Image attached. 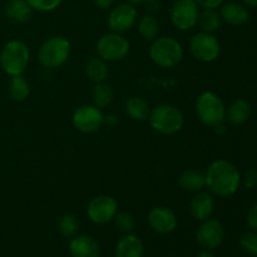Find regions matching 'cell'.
Returning <instances> with one entry per match:
<instances>
[{"label":"cell","mask_w":257,"mask_h":257,"mask_svg":"<svg viewBox=\"0 0 257 257\" xmlns=\"http://www.w3.org/2000/svg\"><path fill=\"white\" fill-rule=\"evenodd\" d=\"M243 182H245L246 187L250 188V190L255 188L257 186V170H255V168H250V170L246 171Z\"/></svg>","instance_id":"32"},{"label":"cell","mask_w":257,"mask_h":257,"mask_svg":"<svg viewBox=\"0 0 257 257\" xmlns=\"http://www.w3.org/2000/svg\"><path fill=\"white\" fill-rule=\"evenodd\" d=\"M78 230H79V222H78V218L74 215L68 213V215L63 216L59 222V231L64 237H73Z\"/></svg>","instance_id":"28"},{"label":"cell","mask_w":257,"mask_h":257,"mask_svg":"<svg viewBox=\"0 0 257 257\" xmlns=\"http://www.w3.org/2000/svg\"><path fill=\"white\" fill-rule=\"evenodd\" d=\"M29 48L22 40H10L4 45L0 54V64L3 70L10 77L22 75L29 63Z\"/></svg>","instance_id":"2"},{"label":"cell","mask_w":257,"mask_h":257,"mask_svg":"<svg viewBox=\"0 0 257 257\" xmlns=\"http://www.w3.org/2000/svg\"><path fill=\"white\" fill-rule=\"evenodd\" d=\"M251 105L245 99H236L226 109V117L232 124H242L250 118Z\"/></svg>","instance_id":"21"},{"label":"cell","mask_w":257,"mask_h":257,"mask_svg":"<svg viewBox=\"0 0 257 257\" xmlns=\"http://www.w3.org/2000/svg\"><path fill=\"white\" fill-rule=\"evenodd\" d=\"M205 180L211 192L220 197H227L237 192L241 176L235 165L228 161L217 160L208 166Z\"/></svg>","instance_id":"1"},{"label":"cell","mask_w":257,"mask_h":257,"mask_svg":"<svg viewBox=\"0 0 257 257\" xmlns=\"http://www.w3.org/2000/svg\"><path fill=\"white\" fill-rule=\"evenodd\" d=\"M33 10L38 12H52L57 9L63 0H27Z\"/></svg>","instance_id":"31"},{"label":"cell","mask_w":257,"mask_h":257,"mask_svg":"<svg viewBox=\"0 0 257 257\" xmlns=\"http://www.w3.org/2000/svg\"><path fill=\"white\" fill-rule=\"evenodd\" d=\"M246 222L248 227L252 228L253 231H257V205L250 208L247 216H246Z\"/></svg>","instance_id":"33"},{"label":"cell","mask_w":257,"mask_h":257,"mask_svg":"<svg viewBox=\"0 0 257 257\" xmlns=\"http://www.w3.org/2000/svg\"><path fill=\"white\" fill-rule=\"evenodd\" d=\"M138 13L135 5L123 3L110 10L108 15V27L113 33H124L132 29L137 23Z\"/></svg>","instance_id":"12"},{"label":"cell","mask_w":257,"mask_h":257,"mask_svg":"<svg viewBox=\"0 0 257 257\" xmlns=\"http://www.w3.org/2000/svg\"><path fill=\"white\" fill-rule=\"evenodd\" d=\"M178 185L186 192H200L206 186L205 175L197 170H187L182 172V175L178 178Z\"/></svg>","instance_id":"19"},{"label":"cell","mask_w":257,"mask_h":257,"mask_svg":"<svg viewBox=\"0 0 257 257\" xmlns=\"http://www.w3.org/2000/svg\"><path fill=\"white\" fill-rule=\"evenodd\" d=\"M143 251L145 248L141 238L127 233L115 246V257H142Z\"/></svg>","instance_id":"18"},{"label":"cell","mask_w":257,"mask_h":257,"mask_svg":"<svg viewBox=\"0 0 257 257\" xmlns=\"http://www.w3.org/2000/svg\"><path fill=\"white\" fill-rule=\"evenodd\" d=\"M125 112L133 120L143 122L150 117L151 108L145 98L131 97L125 103Z\"/></svg>","instance_id":"22"},{"label":"cell","mask_w":257,"mask_h":257,"mask_svg":"<svg viewBox=\"0 0 257 257\" xmlns=\"http://www.w3.org/2000/svg\"><path fill=\"white\" fill-rule=\"evenodd\" d=\"M148 223L151 228L158 233H170L177 227V217L175 212L167 207H155L148 213Z\"/></svg>","instance_id":"14"},{"label":"cell","mask_w":257,"mask_h":257,"mask_svg":"<svg viewBox=\"0 0 257 257\" xmlns=\"http://www.w3.org/2000/svg\"><path fill=\"white\" fill-rule=\"evenodd\" d=\"M150 124L161 135H175L183 127V114L177 107L171 104H160L150 113Z\"/></svg>","instance_id":"3"},{"label":"cell","mask_w":257,"mask_h":257,"mask_svg":"<svg viewBox=\"0 0 257 257\" xmlns=\"http://www.w3.org/2000/svg\"><path fill=\"white\" fill-rule=\"evenodd\" d=\"M221 15L216 9H205L198 17V24H200L202 32L213 33L220 28Z\"/></svg>","instance_id":"27"},{"label":"cell","mask_w":257,"mask_h":257,"mask_svg":"<svg viewBox=\"0 0 257 257\" xmlns=\"http://www.w3.org/2000/svg\"><path fill=\"white\" fill-rule=\"evenodd\" d=\"M196 113L203 124L216 127L225 120L226 107L216 93L203 92L196 100Z\"/></svg>","instance_id":"5"},{"label":"cell","mask_w":257,"mask_h":257,"mask_svg":"<svg viewBox=\"0 0 257 257\" xmlns=\"http://www.w3.org/2000/svg\"><path fill=\"white\" fill-rule=\"evenodd\" d=\"M198 7H202L205 9H217L218 7L225 3V0H195Z\"/></svg>","instance_id":"34"},{"label":"cell","mask_w":257,"mask_h":257,"mask_svg":"<svg viewBox=\"0 0 257 257\" xmlns=\"http://www.w3.org/2000/svg\"><path fill=\"white\" fill-rule=\"evenodd\" d=\"M33 9L27 0H9L5 5V14L12 20L25 23L32 18Z\"/></svg>","instance_id":"20"},{"label":"cell","mask_w":257,"mask_h":257,"mask_svg":"<svg viewBox=\"0 0 257 257\" xmlns=\"http://www.w3.org/2000/svg\"><path fill=\"white\" fill-rule=\"evenodd\" d=\"M225 237V231L220 221L215 218H207L205 222L200 226L197 233H196V240L198 245L202 246L206 250H213L217 248L222 243Z\"/></svg>","instance_id":"13"},{"label":"cell","mask_w":257,"mask_h":257,"mask_svg":"<svg viewBox=\"0 0 257 257\" xmlns=\"http://www.w3.org/2000/svg\"><path fill=\"white\" fill-rule=\"evenodd\" d=\"M113 98H114V94L109 85L105 84L104 82L95 83L92 92V99L95 107L100 108V109L108 107L112 104Z\"/></svg>","instance_id":"24"},{"label":"cell","mask_w":257,"mask_h":257,"mask_svg":"<svg viewBox=\"0 0 257 257\" xmlns=\"http://www.w3.org/2000/svg\"><path fill=\"white\" fill-rule=\"evenodd\" d=\"M220 15L223 22L231 25H242L250 18L248 10L246 9L245 5L236 2H230L221 5Z\"/></svg>","instance_id":"17"},{"label":"cell","mask_w":257,"mask_h":257,"mask_svg":"<svg viewBox=\"0 0 257 257\" xmlns=\"http://www.w3.org/2000/svg\"><path fill=\"white\" fill-rule=\"evenodd\" d=\"M190 52L200 62L211 63L220 55L221 44L212 33L201 32L191 38Z\"/></svg>","instance_id":"7"},{"label":"cell","mask_w":257,"mask_h":257,"mask_svg":"<svg viewBox=\"0 0 257 257\" xmlns=\"http://www.w3.org/2000/svg\"><path fill=\"white\" fill-rule=\"evenodd\" d=\"M70 55V43L64 37H52L39 48L38 59L45 68H58L64 64Z\"/></svg>","instance_id":"6"},{"label":"cell","mask_w":257,"mask_h":257,"mask_svg":"<svg viewBox=\"0 0 257 257\" xmlns=\"http://www.w3.org/2000/svg\"><path fill=\"white\" fill-rule=\"evenodd\" d=\"M118 212L117 201L108 195H100L92 198L88 203L87 215L92 222L97 225H105L114 218Z\"/></svg>","instance_id":"10"},{"label":"cell","mask_w":257,"mask_h":257,"mask_svg":"<svg viewBox=\"0 0 257 257\" xmlns=\"http://www.w3.org/2000/svg\"><path fill=\"white\" fill-rule=\"evenodd\" d=\"M104 123H107L109 127H113V125L117 124L118 119L117 117H114V115H108V117H104Z\"/></svg>","instance_id":"36"},{"label":"cell","mask_w":257,"mask_h":257,"mask_svg":"<svg viewBox=\"0 0 257 257\" xmlns=\"http://www.w3.org/2000/svg\"><path fill=\"white\" fill-rule=\"evenodd\" d=\"M242 3L246 5V7H251V8L257 7V0H242Z\"/></svg>","instance_id":"37"},{"label":"cell","mask_w":257,"mask_h":257,"mask_svg":"<svg viewBox=\"0 0 257 257\" xmlns=\"http://www.w3.org/2000/svg\"><path fill=\"white\" fill-rule=\"evenodd\" d=\"M75 130L82 133L97 132L104 124V114L95 105H82L74 112L72 118Z\"/></svg>","instance_id":"11"},{"label":"cell","mask_w":257,"mask_h":257,"mask_svg":"<svg viewBox=\"0 0 257 257\" xmlns=\"http://www.w3.org/2000/svg\"><path fill=\"white\" fill-rule=\"evenodd\" d=\"M69 251L73 257H99V245L93 237L80 235L73 238L69 243Z\"/></svg>","instance_id":"16"},{"label":"cell","mask_w":257,"mask_h":257,"mask_svg":"<svg viewBox=\"0 0 257 257\" xmlns=\"http://www.w3.org/2000/svg\"><path fill=\"white\" fill-rule=\"evenodd\" d=\"M150 57L158 67L172 68L182 60L183 48L173 38H156L150 48Z\"/></svg>","instance_id":"4"},{"label":"cell","mask_w":257,"mask_h":257,"mask_svg":"<svg viewBox=\"0 0 257 257\" xmlns=\"http://www.w3.org/2000/svg\"><path fill=\"white\" fill-rule=\"evenodd\" d=\"M95 4V7L100 8V9H108L113 5L114 0H93Z\"/></svg>","instance_id":"35"},{"label":"cell","mask_w":257,"mask_h":257,"mask_svg":"<svg viewBox=\"0 0 257 257\" xmlns=\"http://www.w3.org/2000/svg\"><path fill=\"white\" fill-rule=\"evenodd\" d=\"M130 52V42L119 33H108L99 38L97 43L98 57L105 62L123 59Z\"/></svg>","instance_id":"8"},{"label":"cell","mask_w":257,"mask_h":257,"mask_svg":"<svg viewBox=\"0 0 257 257\" xmlns=\"http://www.w3.org/2000/svg\"><path fill=\"white\" fill-rule=\"evenodd\" d=\"M8 90H9V95L13 100L24 102L29 97L30 87L28 80L25 78H23L22 75H13L10 78Z\"/></svg>","instance_id":"23"},{"label":"cell","mask_w":257,"mask_h":257,"mask_svg":"<svg viewBox=\"0 0 257 257\" xmlns=\"http://www.w3.org/2000/svg\"><path fill=\"white\" fill-rule=\"evenodd\" d=\"M146 0H127V3H130V4L132 5H137V4H142V3H145Z\"/></svg>","instance_id":"39"},{"label":"cell","mask_w":257,"mask_h":257,"mask_svg":"<svg viewBox=\"0 0 257 257\" xmlns=\"http://www.w3.org/2000/svg\"><path fill=\"white\" fill-rule=\"evenodd\" d=\"M240 245L245 252L251 256H257V233L246 232L241 236Z\"/></svg>","instance_id":"30"},{"label":"cell","mask_w":257,"mask_h":257,"mask_svg":"<svg viewBox=\"0 0 257 257\" xmlns=\"http://www.w3.org/2000/svg\"><path fill=\"white\" fill-rule=\"evenodd\" d=\"M138 32H140L141 37L143 39L153 42L158 37V33H160L158 20L152 15H145L138 22Z\"/></svg>","instance_id":"26"},{"label":"cell","mask_w":257,"mask_h":257,"mask_svg":"<svg viewBox=\"0 0 257 257\" xmlns=\"http://www.w3.org/2000/svg\"><path fill=\"white\" fill-rule=\"evenodd\" d=\"M115 227L123 233H131L135 230V218L128 212H117L114 216Z\"/></svg>","instance_id":"29"},{"label":"cell","mask_w":257,"mask_h":257,"mask_svg":"<svg viewBox=\"0 0 257 257\" xmlns=\"http://www.w3.org/2000/svg\"><path fill=\"white\" fill-rule=\"evenodd\" d=\"M88 78L94 83L104 82L108 77V67L102 58H92L85 67Z\"/></svg>","instance_id":"25"},{"label":"cell","mask_w":257,"mask_h":257,"mask_svg":"<svg viewBox=\"0 0 257 257\" xmlns=\"http://www.w3.org/2000/svg\"><path fill=\"white\" fill-rule=\"evenodd\" d=\"M200 17L198 4L195 0H177L171 9V22L178 30H190L197 24Z\"/></svg>","instance_id":"9"},{"label":"cell","mask_w":257,"mask_h":257,"mask_svg":"<svg viewBox=\"0 0 257 257\" xmlns=\"http://www.w3.org/2000/svg\"><path fill=\"white\" fill-rule=\"evenodd\" d=\"M197 257H215V256H213L211 252H208V251H202V252L198 253Z\"/></svg>","instance_id":"38"},{"label":"cell","mask_w":257,"mask_h":257,"mask_svg":"<svg viewBox=\"0 0 257 257\" xmlns=\"http://www.w3.org/2000/svg\"><path fill=\"white\" fill-rule=\"evenodd\" d=\"M190 210L196 220L205 221L211 217L213 210H215V201L212 196L207 192H196L190 202Z\"/></svg>","instance_id":"15"}]
</instances>
